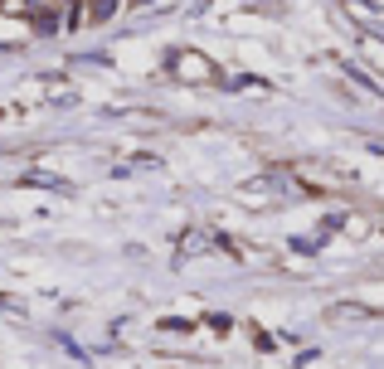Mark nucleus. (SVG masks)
Returning a JSON list of instances; mask_svg holds the SVG:
<instances>
[{
	"mask_svg": "<svg viewBox=\"0 0 384 369\" xmlns=\"http://www.w3.org/2000/svg\"><path fill=\"white\" fill-rule=\"evenodd\" d=\"M112 10H117V0H98V5H93V15H98V20H108Z\"/></svg>",
	"mask_w": 384,
	"mask_h": 369,
	"instance_id": "nucleus-1",
	"label": "nucleus"
}]
</instances>
